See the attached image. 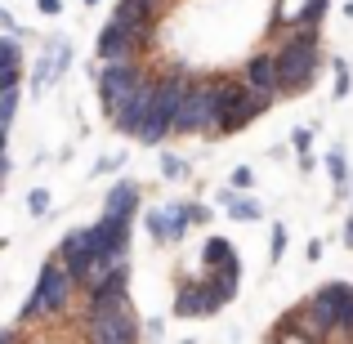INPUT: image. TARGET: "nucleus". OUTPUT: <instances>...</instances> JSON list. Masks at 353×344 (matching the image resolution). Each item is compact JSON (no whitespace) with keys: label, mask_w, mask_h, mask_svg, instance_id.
<instances>
[{"label":"nucleus","mask_w":353,"mask_h":344,"mask_svg":"<svg viewBox=\"0 0 353 344\" xmlns=\"http://www.w3.org/2000/svg\"><path fill=\"white\" fill-rule=\"evenodd\" d=\"M304 9H309V0H277L273 27H268V32H286V27H295V23L304 18Z\"/></svg>","instance_id":"6ab92c4d"},{"label":"nucleus","mask_w":353,"mask_h":344,"mask_svg":"<svg viewBox=\"0 0 353 344\" xmlns=\"http://www.w3.org/2000/svg\"><path fill=\"white\" fill-rule=\"evenodd\" d=\"M72 291H77L72 273L59 264V259H50V264L41 268V277H36V291L27 295L18 322H23V327H32V322H41V318H63V313H68V304H72Z\"/></svg>","instance_id":"f03ea898"},{"label":"nucleus","mask_w":353,"mask_h":344,"mask_svg":"<svg viewBox=\"0 0 353 344\" xmlns=\"http://www.w3.org/2000/svg\"><path fill=\"white\" fill-rule=\"evenodd\" d=\"M250 183H255V170H250V165H237L233 170V188H250Z\"/></svg>","instance_id":"c756f323"},{"label":"nucleus","mask_w":353,"mask_h":344,"mask_svg":"<svg viewBox=\"0 0 353 344\" xmlns=\"http://www.w3.org/2000/svg\"><path fill=\"white\" fill-rule=\"evenodd\" d=\"M273 68H277V90L282 94H300L318 81L322 68V50H318V32L313 27H291L282 45L273 54Z\"/></svg>","instance_id":"f257e3e1"},{"label":"nucleus","mask_w":353,"mask_h":344,"mask_svg":"<svg viewBox=\"0 0 353 344\" xmlns=\"http://www.w3.org/2000/svg\"><path fill=\"white\" fill-rule=\"evenodd\" d=\"M148 72L139 68L134 59L130 63H103V68H94V85H99V103H103V112H112L121 99L130 94L134 85H143Z\"/></svg>","instance_id":"423d86ee"},{"label":"nucleus","mask_w":353,"mask_h":344,"mask_svg":"<svg viewBox=\"0 0 353 344\" xmlns=\"http://www.w3.org/2000/svg\"><path fill=\"white\" fill-rule=\"evenodd\" d=\"M327 170H331V179H336V197H345V188H349V165H345V152H340V148H331V152H327Z\"/></svg>","instance_id":"412c9836"},{"label":"nucleus","mask_w":353,"mask_h":344,"mask_svg":"<svg viewBox=\"0 0 353 344\" xmlns=\"http://www.w3.org/2000/svg\"><path fill=\"white\" fill-rule=\"evenodd\" d=\"M188 219H192V224H206L210 210H206V206H197V201H188Z\"/></svg>","instance_id":"2f4dec72"},{"label":"nucleus","mask_w":353,"mask_h":344,"mask_svg":"<svg viewBox=\"0 0 353 344\" xmlns=\"http://www.w3.org/2000/svg\"><path fill=\"white\" fill-rule=\"evenodd\" d=\"M327 5H331V0H309V9H304V18L295 27H313V32H318L322 18H327Z\"/></svg>","instance_id":"b1692460"},{"label":"nucleus","mask_w":353,"mask_h":344,"mask_svg":"<svg viewBox=\"0 0 353 344\" xmlns=\"http://www.w3.org/2000/svg\"><path fill=\"white\" fill-rule=\"evenodd\" d=\"M188 201H165V206H152L143 215V228L152 241H161V246H174V241H183V232H188Z\"/></svg>","instance_id":"6e6552de"},{"label":"nucleus","mask_w":353,"mask_h":344,"mask_svg":"<svg viewBox=\"0 0 353 344\" xmlns=\"http://www.w3.org/2000/svg\"><path fill=\"white\" fill-rule=\"evenodd\" d=\"M331 72H336V99H349V85H353L349 63H345V59H336V63H331Z\"/></svg>","instance_id":"a878e982"},{"label":"nucleus","mask_w":353,"mask_h":344,"mask_svg":"<svg viewBox=\"0 0 353 344\" xmlns=\"http://www.w3.org/2000/svg\"><path fill=\"white\" fill-rule=\"evenodd\" d=\"M157 14H161V5H152V0H121L112 18L130 23L139 36H143V41H152V32H157Z\"/></svg>","instance_id":"ddd939ff"},{"label":"nucleus","mask_w":353,"mask_h":344,"mask_svg":"<svg viewBox=\"0 0 353 344\" xmlns=\"http://www.w3.org/2000/svg\"><path fill=\"white\" fill-rule=\"evenodd\" d=\"M241 81H246L250 90H259V94H277V68H273V54L259 50L246 59V72H241Z\"/></svg>","instance_id":"4468645a"},{"label":"nucleus","mask_w":353,"mask_h":344,"mask_svg":"<svg viewBox=\"0 0 353 344\" xmlns=\"http://www.w3.org/2000/svg\"><path fill=\"white\" fill-rule=\"evenodd\" d=\"M201 264H206V268H228V264H237L228 237H206V246H201Z\"/></svg>","instance_id":"a211bd4d"},{"label":"nucleus","mask_w":353,"mask_h":344,"mask_svg":"<svg viewBox=\"0 0 353 344\" xmlns=\"http://www.w3.org/2000/svg\"><path fill=\"white\" fill-rule=\"evenodd\" d=\"M219 309H224V304L215 300L206 277H188V282H179V291H174V313H179V318H210V313H219Z\"/></svg>","instance_id":"1a4fd4ad"},{"label":"nucleus","mask_w":353,"mask_h":344,"mask_svg":"<svg viewBox=\"0 0 353 344\" xmlns=\"http://www.w3.org/2000/svg\"><path fill=\"white\" fill-rule=\"evenodd\" d=\"M139 197H143V188H139L134 179L112 183V188H108V197H103V215H125V219H134Z\"/></svg>","instance_id":"2eb2a0df"},{"label":"nucleus","mask_w":353,"mask_h":344,"mask_svg":"<svg viewBox=\"0 0 353 344\" xmlns=\"http://www.w3.org/2000/svg\"><path fill=\"white\" fill-rule=\"evenodd\" d=\"M152 5H165V0H152Z\"/></svg>","instance_id":"ea45409f"},{"label":"nucleus","mask_w":353,"mask_h":344,"mask_svg":"<svg viewBox=\"0 0 353 344\" xmlns=\"http://www.w3.org/2000/svg\"><path fill=\"white\" fill-rule=\"evenodd\" d=\"M161 179H170V183H179V179H188V161L183 156H174V152H161Z\"/></svg>","instance_id":"4be33fe9"},{"label":"nucleus","mask_w":353,"mask_h":344,"mask_svg":"<svg viewBox=\"0 0 353 344\" xmlns=\"http://www.w3.org/2000/svg\"><path fill=\"white\" fill-rule=\"evenodd\" d=\"M112 170H121V152H112V156H99V161H94V174H112Z\"/></svg>","instance_id":"c85d7f7f"},{"label":"nucleus","mask_w":353,"mask_h":344,"mask_svg":"<svg viewBox=\"0 0 353 344\" xmlns=\"http://www.w3.org/2000/svg\"><path fill=\"white\" fill-rule=\"evenodd\" d=\"M5 143H9V125H0V152H5Z\"/></svg>","instance_id":"4c0bfd02"},{"label":"nucleus","mask_w":353,"mask_h":344,"mask_svg":"<svg viewBox=\"0 0 353 344\" xmlns=\"http://www.w3.org/2000/svg\"><path fill=\"white\" fill-rule=\"evenodd\" d=\"M36 9H41L45 18H59L63 14V0H36Z\"/></svg>","instance_id":"7c9ffc66"},{"label":"nucleus","mask_w":353,"mask_h":344,"mask_svg":"<svg viewBox=\"0 0 353 344\" xmlns=\"http://www.w3.org/2000/svg\"><path fill=\"white\" fill-rule=\"evenodd\" d=\"M318 259H322V241L313 237V241H309V264H318Z\"/></svg>","instance_id":"72a5a7b5"},{"label":"nucleus","mask_w":353,"mask_h":344,"mask_svg":"<svg viewBox=\"0 0 353 344\" xmlns=\"http://www.w3.org/2000/svg\"><path fill=\"white\" fill-rule=\"evenodd\" d=\"M143 36L134 32L130 23H121V18H112V23L99 32V41H94V59L99 63H130L139 50H143Z\"/></svg>","instance_id":"0eeeda50"},{"label":"nucleus","mask_w":353,"mask_h":344,"mask_svg":"<svg viewBox=\"0 0 353 344\" xmlns=\"http://www.w3.org/2000/svg\"><path fill=\"white\" fill-rule=\"evenodd\" d=\"M148 108H152V77H148L143 85H134V90H130V94L121 99L112 112H108V121H112V130H117V134H130V139H134V125L148 117Z\"/></svg>","instance_id":"9d476101"},{"label":"nucleus","mask_w":353,"mask_h":344,"mask_svg":"<svg viewBox=\"0 0 353 344\" xmlns=\"http://www.w3.org/2000/svg\"><path fill=\"white\" fill-rule=\"evenodd\" d=\"M219 201H224L228 219H237V224H259V219H264V206H259L246 188H224V192H219Z\"/></svg>","instance_id":"dca6fc26"},{"label":"nucleus","mask_w":353,"mask_h":344,"mask_svg":"<svg viewBox=\"0 0 353 344\" xmlns=\"http://www.w3.org/2000/svg\"><path fill=\"white\" fill-rule=\"evenodd\" d=\"M85 5H99V0H85Z\"/></svg>","instance_id":"58836bf2"},{"label":"nucleus","mask_w":353,"mask_h":344,"mask_svg":"<svg viewBox=\"0 0 353 344\" xmlns=\"http://www.w3.org/2000/svg\"><path fill=\"white\" fill-rule=\"evenodd\" d=\"M273 340H300V344H309V340H313V331H309V327H300V309L286 313V318L277 322V327H273Z\"/></svg>","instance_id":"aec40b11"},{"label":"nucleus","mask_w":353,"mask_h":344,"mask_svg":"<svg viewBox=\"0 0 353 344\" xmlns=\"http://www.w3.org/2000/svg\"><path fill=\"white\" fill-rule=\"evenodd\" d=\"M309 143H313V130H309V125L291 130V148H295V152H309Z\"/></svg>","instance_id":"cd10ccee"},{"label":"nucleus","mask_w":353,"mask_h":344,"mask_svg":"<svg viewBox=\"0 0 353 344\" xmlns=\"http://www.w3.org/2000/svg\"><path fill=\"white\" fill-rule=\"evenodd\" d=\"M18 340V327H5V331H0V344H14Z\"/></svg>","instance_id":"f704fd0d"},{"label":"nucleus","mask_w":353,"mask_h":344,"mask_svg":"<svg viewBox=\"0 0 353 344\" xmlns=\"http://www.w3.org/2000/svg\"><path fill=\"white\" fill-rule=\"evenodd\" d=\"M0 27H9V36H14V41H18V36H23V27H18V23H14V18H9V14H0Z\"/></svg>","instance_id":"473e14b6"},{"label":"nucleus","mask_w":353,"mask_h":344,"mask_svg":"<svg viewBox=\"0 0 353 344\" xmlns=\"http://www.w3.org/2000/svg\"><path fill=\"white\" fill-rule=\"evenodd\" d=\"M331 340H353V286L345 295V309H340V322H336V331H331Z\"/></svg>","instance_id":"5701e85b"},{"label":"nucleus","mask_w":353,"mask_h":344,"mask_svg":"<svg viewBox=\"0 0 353 344\" xmlns=\"http://www.w3.org/2000/svg\"><path fill=\"white\" fill-rule=\"evenodd\" d=\"M27 210H32V219H45V215H50V192L32 188V192H27Z\"/></svg>","instance_id":"393cba45"},{"label":"nucleus","mask_w":353,"mask_h":344,"mask_svg":"<svg viewBox=\"0 0 353 344\" xmlns=\"http://www.w3.org/2000/svg\"><path fill=\"white\" fill-rule=\"evenodd\" d=\"M201 130H215V90L210 81H188L183 90L179 117H174V134H201Z\"/></svg>","instance_id":"39448f33"},{"label":"nucleus","mask_w":353,"mask_h":344,"mask_svg":"<svg viewBox=\"0 0 353 344\" xmlns=\"http://www.w3.org/2000/svg\"><path fill=\"white\" fill-rule=\"evenodd\" d=\"M345 295H349V282H331L322 291H313V300L300 309V322L313 331V340H331L340 322V309H345Z\"/></svg>","instance_id":"20e7f679"},{"label":"nucleus","mask_w":353,"mask_h":344,"mask_svg":"<svg viewBox=\"0 0 353 344\" xmlns=\"http://www.w3.org/2000/svg\"><path fill=\"white\" fill-rule=\"evenodd\" d=\"M345 246L353 250V210H349V224H345Z\"/></svg>","instance_id":"e433bc0d"},{"label":"nucleus","mask_w":353,"mask_h":344,"mask_svg":"<svg viewBox=\"0 0 353 344\" xmlns=\"http://www.w3.org/2000/svg\"><path fill=\"white\" fill-rule=\"evenodd\" d=\"M68 63H72V41H50V45H45L41 63H36V72H32V94L50 90V81L63 77V72H68Z\"/></svg>","instance_id":"f8f14e48"},{"label":"nucleus","mask_w":353,"mask_h":344,"mask_svg":"<svg viewBox=\"0 0 353 344\" xmlns=\"http://www.w3.org/2000/svg\"><path fill=\"white\" fill-rule=\"evenodd\" d=\"M130 228H134V219H125V215H99V224H90L85 232L99 255H125Z\"/></svg>","instance_id":"9b49d317"},{"label":"nucleus","mask_w":353,"mask_h":344,"mask_svg":"<svg viewBox=\"0 0 353 344\" xmlns=\"http://www.w3.org/2000/svg\"><path fill=\"white\" fill-rule=\"evenodd\" d=\"M5 179H9V156L0 152V188H5Z\"/></svg>","instance_id":"c9c22d12"},{"label":"nucleus","mask_w":353,"mask_h":344,"mask_svg":"<svg viewBox=\"0 0 353 344\" xmlns=\"http://www.w3.org/2000/svg\"><path fill=\"white\" fill-rule=\"evenodd\" d=\"M268 255H273V259H282V255H286V228H282V224H277V228H273V237H268Z\"/></svg>","instance_id":"bb28decb"},{"label":"nucleus","mask_w":353,"mask_h":344,"mask_svg":"<svg viewBox=\"0 0 353 344\" xmlns=\"http://www.w3.org/2000/svg\"><path fill=\"white\" fill-rule=\"evenodd\" d=\"M18 81H23V50L14 36H0V90L18 85Z\"/></svg>","instance_id":"f3484780"},{"label":"nucleus","mask_w":353,"mask_h":344,"mask_svg":"<svg viewBox=\"0 0 353 344\" xmlns=\"http://www.w3.org/2000/svg\"><path fill=\"white\" fill-rule=\"evenodd\" d=\"M139 336H143V327H139L130 300L112 304V309H99V313H85V340H99V344H134Z\"/></svg>","instance_id":"7ed1b4c3"}]
</instances>
